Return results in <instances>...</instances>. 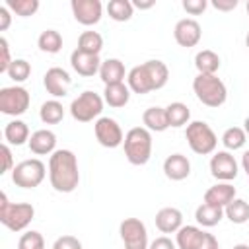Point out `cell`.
Instances as JSON below:
<instances>
[{
  "mask_svg": "<svg viewBox=\"0 0 249 249\" xmlns=\"http://www.w3.org/2000/svg\"><path fill=\"white\" fill-rule=\"evenodd\" d=\"M103 97L91 89L82 91L72 103H70V115L78 123H89L93 119H99L103 111Z\"/></svg>",
  "mask_w": 249,
  "mask_h": 249,
  "instance_id": "cell-7",
  "label": "cell"
},
{
  "mask_svg": "<svg viewBox=\"0 0 249 249\" xmlns=\"http://www.w3.org/2000/svg\"><path fill=\"white\" fill-rule=\"evenodd\" d=\"M235 198V187L231 183H216L210 189H206L204 193V202L212 204V206H220L226 208L231 200Z\"/></svg>",
  "mask_w": 249,
  "mask_h": 249,
  "instance_id": "cell-21",
  "label": "cell"
},
{
  "mask_svg": "<svg viewBox=\"0 0 249 249\" xmlns=\"http://www.w3.org/2000/svg\"><path fill=\"white\" fill-rule=\"evenodd\" d=\"M237 173H239V167H237V161H235L231 152L220 150V152L212 154V158H210V175L214 179H218L220 183H230L237 177Z\"/></svg>",
  "mask_w": 249,
  "mask_h": 249,
  "instance_id": "cell-13",
  "label": "cell"
},
{
  "mask_svg": "<svg viewBox=\"0 0 249 249\" xmlns=\"http://www.w3.org/2000/svg\"><path fill=\"white\" fill-rule=\"evenodd\" d=\"M70 84H72L70 74L60 66L49 68L45 72V76H43V86H45L47 93H51L54 99L64 97L68 93V89H70Z\"/></svg>",
  "mask_w": 249,
  "mask_h": 249,
  "instance_id": "cell-15",
  "label": "cell"
},
{
  "mask_svg": "<svg viewBox=\"0 0 249 249\" xmlns=\"http://www.w3.org/2000/svg\"><path fill=\"white\" fill-rule=\"evenodd\" d=\"M39 119L45 124H58L64 119V107L58 99H49L39 109Z\"/></svg>",
  "mask_w": 249,
  "mask_h": 249,
  "instance_id": "cell-28",
  "label": "cell"
},
{
  "mask_svg": "<svg viewBox=\"0 0 249 249\" xmlns=\"http://www.w3.org/2000/svg\"><path fill=\"white\" fill-rule=\"evenodd\" d=\"M0 154H2V171L0 173H6V171H12L16 165H14V160H12V152H10V146L8 144H2L0 148Z\"/></svg>",
  "mask_w": 249,
  "mask_h": 249,
  "instance_id": "cell-41",
  "label": "cell"
},
{
  "mask_svg": "<svg viewBox=\"0 0 249 249\" xmlns=\"http://www.w3.org/2000/svg\"><path fill=\"white\" fill-rule=\"evenodd\" d=\"M185 138H187L189 148L198 156L214 154V150L218 146V138H216L214 130L204 121H191L185 128Z\"/></svg>",
  "mask_w": 249,
  "mask_h": 249,
  "instance_id": "cell-6",
  "label": "cell"
},
{
  "mask_svg": "<svg viewBox=\"0 0 249 249\" xmlns=\"http://www.w3.org/2000/svg\"><path fill=\"white\" fill-rule=\"evenodd\" d=\"M74 19L86 27L99 23L103 16V4L99 0H72L70 2Z\"/></svg>",
  "mask_w": 249,
  "mask_h": 249,
  "instance_id": "cell-14",
  "label": "cell"
},
{
  "mask_svg": "<svg viewBox=\"0 0 249 249\" xmlns=\"http://www.w3.org/2000/svg\"><path fill=\"white\" fill-rule=\"evenodd\" d=\"M103 101L109 107H113V109H121V107H124L130 101V88L124 82L105 86V89H103Z\"/></svg>",
  "mask_w": 249,
  "mask_h": 249,
  "instance_id": "cell-23",
  "label": "cell"
},
{
  "mask_svg": "<svg viewBox=\"0 0 249 249\" xmlns=\"http://www.w3.org/2000/svg\"><path fill=\"white\" fill-rule=\"evenodd\" d=\"M18 249H45V239L35 230L25 231L18 241Z\"/></svg>",
  "mask_w": 249,
  "mask_h": 249,
  "instance_id": "cell-37",
  "label": "cell"
},
{
  "mask_svg": "<svg viewBox=\"0 0 249 249\" xmlns=\"http://www.w3.org/2000/svg\"><path fill=\"white\" fill-rule=\"evenodd\" d=\"M47 175V169H45V163L37 158H31V160H23L19 163H16V167L12 169V181L16 187H21V189H35L43 183Z\"/></svg>",
  "mask_w": 249,
  "mask_h": 249,
  "instance_id": "cell-8",
  "label": "cell"
},
{
  "mask_svg": "<svg viewBox=\"0 0 249 249\" xmlns=\"http://www.w3.org/2000/svg\"><path fill=\"white\" fill-rule=\"evenodd\" d=\"M154 0H132V6L134 8H138V10H150V8H154Z\"/></svg>",
  "mask_w": 249,
  "mask_h": 249,
  "instance_id": "cell-45",
  "label": "cell"
},
{
  "mask_svg": "<svg viewBox=\"0 0 249 249\" xmlns=\"http://www.w3.org/2000/svg\"><path fill=\"white\" fill-rule=\"evenodd\" d=\"M224 216H226L231 224H245V222L249 220V202L235 196V198L224 208Z\"/></svg>",
  "mask_w": 249,
  "mask_h": 249,
  "instance_id": "cell-29",
  "label": "cell"
},
{
  "mask_svg": "<svg viewBox=\"0 0 249 249\" xmlns=\"http://www.w3.org/2000/svg\"><path fill=\"white\" fill-rule=\"evenodd\" d=\"M6 8L19 18H29L39 10V0H6Z\"/></svg>",
  "mask_w": 249,
  "mask_h": 249,
  "instance_id": "cell-35",
  "label": "cell"
},
{
  "mask_svg": "<svg viewBox=\"0 0 249 249\" xmlns=\"http://www.w3.org/2000/svg\"><path fill=\"white\" fill-rule=\"evenodd\" d=\"M167 80H169V70L161 60H146L130 68L126 74V86L130 88V91L138 95L161 89L167 84Z\"/></svg>",
  "mask_w": 249,
  "mask_h": 249,
  "instance_id": "cell-2",
  "label": "cell"
},
{
  "mask_svg": "<svg viewBox=\"0 0 249 249\" xmlns=\"http://www.w3.org/2000/svg\"><path fill=\"white\" fill-rule=\"evenodd\" d=\"M124 156L132 165L148 163L152 156V132L144 126H134L124 134Z\"/></svg>",
  "mask_w": 249,
  "mask_h": 249,
  "instance_id": "cell-5",
  "label": "cell"
},
{
  "mask_svg": "<svg viewBox=\"0 0 249 249\" xmlns=\"http://www.w3.org/2000/svg\"><path fill=\"white\" fill-rule=\"evenodd\" d=\"M49 181L56 193H72L80 183L78 158L72 150H56L49 158Z\"/></svg>",
  "mask_w": 249,
  "mask_h": 249,
  "instance_id": "cell-1",
  "label": "cell"
},
{
  "mask_svg": "<svg viewBox=\"0 0 249 249\" xmlns=\"http://www.w3.org/2000/svg\"><path fill=\"white\" fill-rule=\"evenodd\" d=\"M183 10L187 12V14H191V16H200L204 10H206V6H208V2L206 0H183Z\"/></svg>",
  "mask_w": 249,
  "mask_h": 249,
  "instance_id": "cell-40",
  "label": "cell"
},
{
  "mask_svg": "<svg viewBox=\"0 0 249 249\" xmlns=\"http://www.w3.org/2000/svg\"><path fill=\"white\" fill-rule=\"evenodd\" d=\"M142 123H144V128H148L150 132L167 130L169 128V121H167L165 107H148L142 113Z\"/></svg>",
  "mask_w": 249,
  "mask_h": 249,
  "instance_id": "cell-24",
  "label": "cell"
},
{
  "mask_svg": "<svg viewBox=\"0 0 249 249\" xmlns=\"http://www.w3.org/2000/svg\"><path fill=\"white\" fill-rule=\"evenodd\" d=\"M148 249H177V245L167 237V235H161V237H156Z\"/></svg>",
  "mask_w": 249,
  "mask_h": 249,
  "instance_id": "cell-42",
  "label": "cell"
},
{
  "mask_svg": "<svg viewBox=\"0 0 249 249\" xmlns=\"http://www.w3.org/2000/svg\"><path fill=\"white\" fill-rule=\"evenodd\" d=\"M119 233L124 249H148V230L146 224L138 218H124L119 226Z\"/></svg>",
  "mask_w": 249,
  "mask_h": 249,
  "instance_id": "cell-11",
  "label": "cell"
},
{
  "mask_svg": "<svg viewBox=\"0 0 249 249\" xmlns=\"http://www.w3.org/2000/svg\"><path fill=\"white\" fill-rule=\"evenodd\" d=\"M212 6L220 12H230L237 8V0H212Z\"/></svg>",
  "mask_w": 249,
  "mask_h": 249,
  "instance_id": "cell-43",
  "label": "cell"
},
{
  "mask_svg": "<svg viewBox=\"0 0 249 249\" xmlns=\"http://www.w3.org/2000/svg\"><path fill=\"white\" fill-rule=\"evenodd\" d=\"M224 218V208L220 206H212L208 202H202L196 206L195 210V220L198 226L202 228H212V226H218Z\"/></svg>",
  "mask_w": 249,
  "mask_h": 249,
  "instance_id": "cell-25",
  "label": "cell"
},
{
  "mask_svg": "<svg viewBox=\"0 0 249 249\" xmlns=\"http://www.w3.org/2000/svg\"><path fill=\"white\" fill-rule=\"evenodd\" d=\"M193 91L202 105L212 109L222 107L228 99L226 84L216 74H196V78L193 80Z\"/></svg>",
  "mask_w": 249,
  "mask_h": 249,
  "instance_id": "cell-3",
  "label": "cell"
},
{
  "mask_svg": "<svg viewBox=\"0 0 249 249\" xmlns=\"http://www.w3.org/2000/svg\"><path fill=\"white\" fill-rule=\"evenodd\" d=\"M101 62L99 60V54H89V53H84L80 49H74L72 54H70V66L76 74L84 76V78H91L95 74H99V68H101Z\"/></svg>",
  "mask_w": 249,
  "mask_h": 249,
  "instance_id": "cell-17",
  "label": "cell"
},
{
  "mask_svg": "<svg viewBox=\"0 0 249 249\" xmlns=\"http://www.w3.org/2000/svg\"><path fill=\"white\" fill-rule=\"evenodd\" d=\"M107 14L115 21H128L134 14V6L130 0H109Z\"/></svg>",
  "mask_w": 249,
  "mask_h": 249,
  "instance_id": "cell-33",
  "label": "cell"
},
{
  "mask_svg": "<svg viewBox=\"0 0 249 249\" xmlns=\"http://www.w3.org/2000/svg\"><path fill=\"white\" fill-rule=\"evenodd\" d=\"M31 95L23 86H8L0 89V111L10 117H19L29 109Z\"/></svg>",
  "mask_w": 249,
  "mask_h": 249,
  "instance_id": "cell-10",
  "label": "cell"
},
{
  "mask_svg": "<svg viewBox=\"0 0 249 249\" xmlns=\"http://www.w3.org/2000/svg\"><path fill=\"white\" fill-rule=\"evenodd\" d=\"M27 146L35 156H51L56 152V134L49 128H39L29 136Z\"/></svg>",
  "mask_w": 249,
  "mask_h": 249,
  "instance_id": "cell-18",
  "label": "cell"
},
{
  "mask_svg": "<svg viewBox=\"0 0 249 249\" xmlns=\"http://www.w3.org/2000/svg\"><path fill=\"white\" fill-rule=\"evenodd\" d=\"M10 23H12V12L4 4V6H0V31H6L10 27Z\"/></svg>",
  "mask_w": 249,
  "mask_h": 249,
  "instance_id": "cell-44",
  "label": "cell"
},
{
  "mask_svg": "<svg viewBox=\"0 0 249 249\" xmlns=\"http://www.w3.org/2000/svg\"><path fill=\"white\" fill-rule=\"evenodd\" d=\"M53 249H82V241L74 235H60L53 243Z\"/></svg>",
  "mask_w": 249,
  "mask_h": 249,
  "instance_id": "cell-39",
  "label": "cell"
},
{
  "mask_svg": "<svg viewBox=\"0 0 249 249\" xmlns=\"http://www.w3.org/2000/svg\"><path fill=\"white\" fill-rule=\"evenodd\" d=\"M6 74H8L10 80H14L16 86H18V84L25 82V80L31 76V64H29L25 58H14V62L10 64V68H8Z\"/></svg>",
  "mask_w": 249,
  "mask_h": 249,
  "instance_id": "cell-36",
  "label": "cell"
},
{
  "mask_svg": "<svg viewBox=\"0 0 249 249\" xmlns=\"http://www.w3.org/2000/svg\"><path fill=\"white\" fill-rule=\"evenodd\" d=\"M243 130H245V134L249 136V117H245V121H243Z\"/></svg>",
  "mask_w": 249,
  "mask_h": 249,
  "instance_id": "cell-47",
  "label": "cell"
},
{
  "mask_svg": "<svg viewBox=\"0 0 249 249\" xmlns=\"http://www.w3.org/2000/svg\"><path fill=\"white\" fill-rule=\"evenodd\" d=\"M231 249H249V245H247V243H237V245H233Z\"/></svg>",
  "mask_w": 249,
  "mask_h": 249,
  "instance_id": "cell-48",
  "label": "cell"
},
{
  "mask_svg": "<svg viewBox=\"0 0 249 249\" xmlns=\"http://www.w3.org/2000/svg\"><path fill=\"white\" fill-rule=\"evenodd\" d=\"M245 47L249 49V33H247V37H245Z\"/></svg>",
  "mask_w": 249,
  "mask_h": 249,
  "instance_id": "cell-49",
  "label": "cell"
},
{
  "mask_svg": "<svg viewBox=\"0 0 249 249\" xmlns=\"http://www.w3.org/2000/svg\"><path fill=\"white\" fill-rule=\"evenodd\" d=\"M163 173L171 181H183L191 175V161L183 154H171L163 161Z\"/></svg>",
  "mask_w": 249,
  "mask_h": 249,
  "instance_id": "cell-20",
  "label": "cell"
},
{
  "mask_svg": "<svg viewBox=\"0 0 249 249\" xmlns=\"http://www.w3.org/2000/svg\"><path fill=\"white\" fill-rule=\"evenodd\" d=\"M29 126L27 123L19 121V119H14L10 121L6 126H4V138H6V144H12V146H21L25 142H29Z\"/></svg>",
  "mask_w": 249,
  "mask_h": 249,
  "instance_id": "cell-26",
  "label": "cell"
},
{
  "mask_svg": "<svg viewBox=\"0 0 249 249\" xmlns=\"http://www.w3.org/2000/svg\"><path fill=\"white\" fill-rule=\"evenodd\" d=\"M245 8H247V16H249V2H247V6H245Z\"/></svg>",
  "mask_w": 249,
  "mask_h": 249,
  "instance_id": "cell-50",
  "label": "cell"
},
{
  "mask_svg": "<svg viewBox=\"0 0 249 249\" xmlns=\"http://www.w3.org/2000/svg\"><path fill=\"white\" fill-rule=\"evenodd\" d=\"M78 49L89 54H99L103 49V37L97 31H84L78 37Z\"/></svg>",
  "mask_w": 249,
  "mask_h": 249,
  "instance_id": "cell-34",
  "label": "cell"
},
{
  "mask_svg": "<svg viewBox=\"0 0 249 249\" xmlns=\"http://www.w3.org/2000/svg\"><path fill=\"white\" fill-rule=\"evenodd\" d=\"M12 62H14V58H12V54H10L8 39H6V37H0V72L6 74Z\"/></svg>",
  "mask_w": 249,
  "mask_h": 249,
  "instance_id": "cell-38",
  "label": "cell"
},
{
  "mask_svg": "<svg viewBox=\"0 0 249 249\" xmlns=\"http://www.w3.org/2000/svg\"><path fill=\"white\" fill-rule=\"evenodd\" d=\"M241 167H243L245 175L249 177V150H245V152H243V156H241Z\"/></svg>",
  "mask_w": 249,
  "mask_h": 249,
  "instance_id": "cell-46",
  "label": "cell"
},
{
  "mask_svg": "<svg viewBox=\"0 0 249 249\" xmlns=\"http://www.w3.org/2000/svg\"><path fill=\"white\" fill-rule=\"evenodd\" d=\"M195 68L198 74H216L220 68V56L210 49H202L195 54Z\"/></svg>",
  "mask_w": 249,
  "mask_h": 249,
  "instance_id": "cell-27",
  "label": "cell"
},
{
  "mask_svg": "<svg viewBox=\"0 0 249 249\" xmlns=\"http://www.w3.org/2000/svg\"><path fill=\"white\" fill-rule=\"evenodd\" d=\"M165 113H167V121H169V126L173 128H179V126H185L189 124V119H191V111L185 103L181 101H173L165 107Z\"/></svg>",
  "mask_w": 249,
  "mask_h": 249,
  "instance_id": "cell-30",
  "label": "cell"
},
{
  "mask_svg": "<svg viewBox=\"0 0 249 249\" xmlns=\"http://www.w3.org/2000/svg\"><path fill=\"white\" fill-rule=\"evenodd\" d=\"M175 245L177 249H220L216 237L198 226H183L175 233Z\"/></svg>",
  "mask_w": 249,
  "mask_h": 249,
  "instance_id": "cell-9",
  "label": "cell"
},
{
  "mask_svg": "<svg viewBox=\"0 0 249 249\" xmlns=\"http://www.w3.org/2000/svg\"><path fill=\"white\" fill-rule=\"evenodd\" d=\"M93 132H95V140L103 148H117L124 142L121 124L111 117H99L93 123Z\"/></svg>",
  "mask_w": 249,
  "mask_h": 249,
  "instance_id": "cell-12",
  "label": "cell"
},
{
  "mask_svg": "<svg viewBox=\"0 0 249 249\" xmlns=\"http://www.w3.org/2000/svg\"><path fill=\"white\" fill-rule=\"evenodd\" d=\"M99 78H101V82L105 86L124 82V78H126L124 64L119 58H107V60H103L101 62V68H99Z\"/></svg>",
  "mask_w": 249,
  "mask_h": 249,
  "instance_id": "cell-22",
  "label": "cell"
},
{
  "mask_svg": "<svg viewBox=\"0 0 249 249\" xmlns=\"http://www.w3.org/2000/svg\"><path fill=\"white\" fill-rule=\"evenodd\" d=\"M173 37L177 41L179 47H185V49H191V47H196L200 37H202V29H200V23L193 18H185V19H179L175 23V29H173Z\"/></svg>",
  "mask_w": 249,
  "mask_h": 249,
  "instance_id": "cell-16",
  "label": "cell"
},
{
  "mask_svg": "<svg viewBox=\"0 0 249 249\" xmlns=\"http://www.w3.org/2000/svg\"><path fill=\"white\" fill-rule=\"evenodd\" d=\"M247 142V134L241 126H230L224 130L222 134V144L228 152H235V150H241Z\"/></svg>",
  "mask_w": 249,
  "mask_h": 249,
  "instance_id": "cell-32",
  "label": "cell"
},
{
  "mask_svg": "<svg viewBox=\"0 0 249 249\" xmlns=\"http://www.w3.org/2000/svg\"><path fill=\"white\" fill-rule=\"evenodd\" d=\"M37 47L39 51L43 53H49V54H56L60 49H62V35L56 31V29H45L39 39H37Z\"/></svg>",
  "mask_w": 249,
  "mask_h": 249,
  "instance_id": "cell-31",
  "label": "cell"
},
{
  "mask_svg": "<svg viewBox=\"0 0 249 249\" xmlns=\"http://www.w3.org/2000/svg\"><path fill=\"white\" fill-rule=\"evenodd\" d=\"M35 218V208L29 202H10L6 193H0V222L12 230L21 231L25 230L31 220Z\"/></svg>",
  "mask_w": 249,
  "mask_h": 249,
  "instance_id": "cell-4",
  "label": "cell"
},
{
  "mask_svg": "<svg viewBox=\"0 0 249 249\" xmlns=\"http://www.w3.org/2000/svg\"><path fill=\"white\" fill-rule=\"evenodd\" d=\"M156 228L161 233H177L183 228V214L175 206L160 208L156 214Z\"/></svg>",
  "mask_w": 249,
  "mask_h": 249,
  "instance_id": "cell-19",
  "label": "cell"
}]
</instances>
